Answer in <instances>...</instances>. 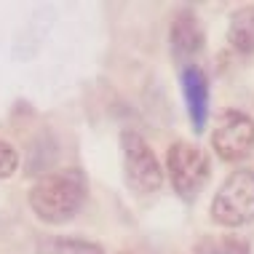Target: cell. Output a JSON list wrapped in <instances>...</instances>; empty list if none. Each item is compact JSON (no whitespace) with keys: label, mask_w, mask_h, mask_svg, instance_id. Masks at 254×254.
<instances>
[{"label":"cell","mask_w":254,"mask_h":254,"mask_svg":"<svg viewBox=\"0 0 254 254\" xmlns=\"http://www.w3.org/2000/svg\"><path fill=\"white\" fill-rule=\"evenodd\" d=\"M86 201V177L78 169H62L46 174L32 185L30 206L38 219L51 225H62L80 211Z\"/></svg>","instance_id":"obj_1"},{"label":"cell","mask_w":254,"mask_h":254,"mask_svg":"<svg viewBox=\"0 0 254 254\" xmlns=\"http://www.w3.org/2000/svg\"><path fill=\"white\" fill-rule=\"evenodd\" d=\"M211 219L222 228H241L254 219V171L236 169L228 174L211 201Z\"/></svg>","instance_id":"obj_2"},{"label":"cell","mask_w":254,"mask_h":254,"mask_svg":"<svg viewBox=\"0 0 254 254\" xmlns=\"http://www.w3.org/2000/svg\"><path fill=\"white\" fill-rule=\"evenodd\" d=\"M166 171H169L171 188L177 193L182 198H195L203 190V185L209 182L211 163H209V155L198 145L180 139L166 153Z\"/></svg>","instance_id":"obj_3"},{"label":"cell","mask_w":254,"mask_h":254,"mask_svg":"<svg viewBox=\"0 0 254 254\" xmlns=\"http://www.w3.org/2000/svg\"><path fill=\"white\" fill-rule=\"evenodd\" d=\"M123 166H126V182L131 185L134 193H155L163 185V169L158 163L155 153L136 131H123Z\"/></svg>","instance_id":"obj_4"},{"label":"cell","mask_w":254,"mask_h":254,"mask_svg":"<svg viewBox=\"0 0 254 254\" xmlns=\"http://www.w3.org/2000/svg\"><path fill=\"white\" fill-rule=\"evenodd\" d=\"M214 153L228 163H238L254 150V121L238 110H225L211 134Z\"/></svg>","instance_id":"obj_5"},{"label":"cell","mask_w":254,"mask_h":254,"mask_svg":"<svg viewBox=\"0 0 254 254\" xmlns=\"http://www.w3.org/2000/svg\"><path fill=\"white\" fill-rule=\"evenodd\" d=\"M182 91H185L193 128L201 134L206 128V121H209V78H206L201 67L188 64L182 70Z\"/></svg>","instance_id":"obj_6"},{"label":"cell","mask_w":254,"mask_h":254,"mask_svg":"<svg viewBox=\"0 0 254 254\" xmlns=\"http://www.w3.org/2000/svg\"><path fill=\"white\" fill-rule=\"evenodd\" d=\"M169 40H171V51H174L180 59H190V57H195V54L201 51L203 27H201V22H198V16L193 11H180L174 16Z\"/></svg>","instance_id":"obj_7"},{"label":"cell","mask_w":254,"mask_h":254,"mask_svg":"<svg viewBox=\"0 0 254 254\" xmlns=\"http://www.w3.org/2000/svg\"><path fill=\"white\" fill-rule=\"evenodd\" d=\"M228 40L233 49H238L241 54L254 51V5H244L241 11L233 13L228 27Z\"/></svg>","instance_id":"obj_8"},{"label":"cell","mask_w":254,"mask_h":254,"mask_svg":"<svg viewBox=\"0 0 254 254\" xmlns=\"http://www.w3.org/2000/svg\"><path fill=\"white\" fill-rule=\"evenodd\" d=\"M195 254H249V244L238 236H206L198 241Z\"/></svg>","instance_id":"obj_9"},{"label":"cell","mask_w":254,"mask_h":254,"mask_svg":"<svg viewBox=\"0 0 254 254\" xmlns=\"http://www.w3.org/2000/svg\"><path fill=\"white\" fill-rule=\"evenodd\" d=\"M40 254H105L102 246L80 238H46L40 244Z\"/></svg>","instance_id":"obj_10"},{"label":"cell","mask_w":254,"mask_h":254,"mask_svg":"<svg viewBox=\"0 0 254 254\" xmlns=\"http://www.w3.org/2000/svg\"><path fill=\"white\" fill-rule=\"evenodd\" d=\"M16 169H19V153L8 142H0V180L11 177Z\"/></svg>","instance_id":"obj_11"}]
</instances>
